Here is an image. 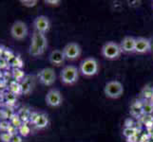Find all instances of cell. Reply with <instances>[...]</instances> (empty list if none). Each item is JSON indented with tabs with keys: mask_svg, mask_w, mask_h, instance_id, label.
Here are the masks:
<instances>
[{
	"mask_svg": "<svg viewBox=\"0 0 153 142\" xmlns=\"http://www.w3.org/2000/svg\"><path fill=\"white\" fill-rule=\"evenodd\" d=\"M21 89H22V92L25 93V94H29L31 90H33V88L34 86V81L33 80V78L30 76L25 78L22 83H21Z\"/></svg>",
	"mask_w": 153,
	"mask_h": 142,
	"instance_id": "obj_14",
	"label": "cell"
},
{
	"mask_svg": "<svg viewBox=\"0 0 153 142\" xmlns=\"http://www.w3.org/2000/svg\"><path fill=\"white\" fill-rule=\"evenodd\" d=\"M45 3L52 5V6H58V5L61 3V1H60V0H55V1H53V0H46Z\"/></svg>",
	"mask_w": 153,
	"mask_h": 142,
	"instance_id": "obj_28",
	"label": "cell"
},
{
	"mask_svg": "<svg viewBox=\"0 0 153 142\" xmlns=\"http://www.w3.org/2000/svg\"><path fill=\"white\" fill-rule=\"evenodd\" d=\"M44 53V51L42 50L41 49H39L38 46H36L35 45L33 44H30V47H29V54L33 56V57H37V56H40Z\"/></svg>",
	"mask_w": 153,
	"mask_h": 142,
	"instance_id": "obj_18",
	"label": "cell"
},
{
	"mask_svg": "<svg viewBox=\"0 0 153 142\" xmlns=\"http://www.w3.org/2000/svg\"><path fill=\"white\" fill-rule=\"evenodd\" d=\"M13 76L16 81H23L25 78V73L23 70H21V68H13Z\"/></svg>",
	"mask_w": 153,
	"mask_h": 142,
	"instance_id": "obj_20",
	"label": "cell"
},
{
	"mask_svg": "<svg viewBox=\"0 0 153 142\" xmlns=\"http://www.w3.org/2000/svg\"><path fill=\"white\" fill-rule=\"evenodd\" d=\"M79 71L81 74L86 77H92L96 75L99 71V64L95 58L88 57L83 60L80 64Z\"/></svg>",
	"mask_w": 153,
	"mask_h": 142,
	"instance_id": "obj_1",
	"label": "cell"
},
{
	"mask_svg": "<svg viewBox=\"0 0 153 142\" xmlns=\"http://www.w3.org/2000/svg\"><path fill=\"white\" fill-rule=\"evenodd\" d=\"M30 127L26 124H22L18 128V133L21 136H27L30 134Z\"/></svg>",
	"mask_w": 153,
	"mask_h": 142,
	"instance_id": "obj_22",
	"label": "cell"
},
{
	"mask_svg": "<svg viewBox=\"0 0 153 142\" xmlns=\"http://www.w3.org/2000/svg\"><path fill=\"white\" fill-rule=\"evenodd\" d=\"M151 49V41L145 37L136 38L135 42V52L139 54H144Z\"/></svg>",
	"mask_w": 153,
	"mask_h": 142,
	"instance_id": "obj_10",
	"label": "cell"
},
{
	"mask_svg": "<svg viewBox=\"0 0 153 142\" xmlns=\"http://www.w3.org/2000/svg\"><path fill=\"white\" fill-rule=\"evenodd\" d=\"M150 102H151V103H152V105H153V97H152V99H150Z\"/></svg>",
	"mask_w": 153,
	"mask_h": 142,
	"instance_id": "obj_31",
	"label": "cell"
},
{
	"mask_svg": "<svg viewBox=\"0 0 153 142\" xmlns=\"http://www.w3.org/2000/svg\"><path fill=\"white\" fill-rule=\"evenodd\" d=\"M122 49L119 44L115 43L113 41L107 42L101 49L102 55L108 60H116L120 57L121 53H122Z\"/></svg>",
	"mask_w": 153,
	"mask_h": 142,
	"instance_id": "obj_3",
	"label": "cell"
},
{
	"mask_svg": "<svg viewBox=\"0 0 153 142\" xmlns=\"http://www.w3.org/2000/svg\"><path fill=\"white\" fill-rule=\"evenodd\" d=\"M45 101H46L47 105H49L50 107H58V106H60L63 102L62 94L58 89H55V88L50 89L46 95Z\"/></svg>",
	"mask_w": 153,
	"mask_h": 142,
	"instance_id": "obj_8",
	"label": "cell"
},
{
	"mask_svg": "<svg viewBox=\"0 0 153 142\" xmlns=\"http://www.w3.org/2000/svg\"><path fill=\"white\" fill-rule=\"evenodd\" d=\"M130 113L133 116H139L140 114L143 113L142 111V102H136L132 105H131L130 108Z\"/></svg>",
	"mask_w": 153,
	"mask_h": 142,
	"instance_id": "obj_17",
	"label": "cell"
},
{
	"mask_svg": "<svg viewBox=\"0 0 153 142\" xmlns=\"http://www.w3.org/2000/svg\"><path fill=\"white\" fill-rule=\"evenodd\" d=\"M104 93L109 99H118L124 94V85L119 81H109L105 83Z\"/></svg>",
	"mask_w": 153,
	"mask_h": 142,
	"instance_id": "obj_4",
	"label": "cell"
},
{
	"mask_svg": "<svg viewBox=\"0 0 153 142\" xmlns=\"http://www.w3.org/2000/svg\"><path fill=\"white\" fill-rule=\"evenodd\" d=\"M37 78L40 83H42L43 85L51 86L56 81V74H55V71L52 69V68L46 67L38 72Z\"/></svg>",
	"mask_w": 153,
	"mask_h": 142,
	"instance_id": "obj_6",
	"label": "cell"
},
{
	"mask_svg": "<svg viewBox=\"0 0 153 142\" xmlns=\"http://www.w3.org/2000/svg\"><path fill=\"white\" fill-rule=\"evenodd\" d=\"M10 127V125L7 121H3L0 123V130H1L2 132H9Z\"/></svg>",
	"mask_w": 153,
	"mask_h": 142,
	"instance_id": "obj_25",
	"label": "cell"
},
{
	"mask_svg": "<svg viewBox=\"0 0 153 142\" xmlns=\"http://www.w3.org/2000/svg\"><path fill=\"white\" fill-rule=\"evenodd\" d=\"M128 142H137V135H135L133 136H130V138H128Z\"/></svg>",
	"mask_w": 153,
	"mask_h": 142,
	"instance_id": "obj_29",
	"label": "cell"
},
{
	"mask_svg": "<svg viewBox=\"0 0 153 142\" xmlns=\"http://www.w3.org/2000/svg\"><path fill=\"white\" fill-rule=\"evenodd\" d=\"M62 50L64 52L66 59L68 60H76L82 53L81 46L75 42H71V43L67 44Z\"/></svg>",
	"mask_w": 153,
	"mask_h": 142,
	"instance_id": "obj_7",
	"label": "cell"
},
{
	"mask_svg": "<svg viewBox=\"0 0 153 142\" xmlns=\"http://www.w3.org/2000/svg\"><path fill=\"white\" fill-rule=\"evenodd\" d=\"M30 44H33L36 46H38L43 51L48 47V40H47L46 35L43 33H40L38 31H33V35H31V42Z\"/></svg>",
	"mask_w": 153,
	"mask_h": 142,
	"instance_id": "obj_11",
	"label": "cell"
},
{
	"mask_svg": "<svg viewBox=\"0 0 153 142\" xmlns=\"http://www.w3.org/2000/svg\"><path fill=\"white\" fill-rule=\"evenodd\" d=\"M135 42L136 38L132 37V36H126L120 44L122 51L126 52V53L135 52Z\"/></svg>",
	"mask_w": 153,
	"mask_h": 142,
	"instance_id": "obj_13",
	"label": "cell"
},
{
	"mask_svg": "<svg viewBox=\"0 0 153 142\" xmlns=\"http://www.w3.org/2000/svg\"><path fill=\"white\" fill-rule=\"evenodd\" d=\"M48 125H49V118H48V116H47L46 114H40L38 116L37 119H36V121L34 122V126L37 129L41 130V129L46 128Z\"/></svg>",
	"mask_w": 153,
	"mask_h": 142,
	"instance_id": "obj_15",
	"label": "cell"
},
{
	"mask_svg": "<svg viewBox=\"0 0 153 142\" xmlns=\"http://www.w3.org/2000/svg\"><path fill=\"white\" fill-rule=\"evenodd\" d=\"M123 135L126 136V138H130V136H133V135H137L136 129H134L133 127H130V126H126L123 131Z\"/></svg>",
	"mask_w": 153,
	"mask_h": 142,
	"instance_id": "obj_21",
	"label": "cell"
},
{
	"mask_svg": "<svg viewBox=\"0 0 153 142\" xmlns=\"http://www.w3.org/2000/svg\"><path fill=\"white\" fill-rule=\"evenodd\" d=\"M142 111L146 115H151L153 113V105L150 101H145L142 102Z\"/></svg>",
	"mask_w": 153,
	"mask_h": 142,
	"instance_id": "obj_16",
	"label": "cell"
},
{
	"mask_svg": "<svg viewBox=\"0 0 153 142\" xmlns=\"http://www.w3.org/2000/svg\"><path fill=\"white\" fill-rule=\"evenodd\" d=\"M65 60H66V57L64 55V52H63V50H60V49L52 50L49 55L50 63L51 65H56V66L62 65L65 63Z\"/></svg>",
	"mask_w": 153,
	"mask_h": 142,
	"instance_id": "obj_12",
	"label": "cell"
},
{
	"mask_svg": "<svg viewBox=\"0 0 153 142\" xmlns=\"http://www.w3.org/2000/svg\"><path fill=\"white\" fill-rule=\"evenodd\" d=\"M10 142H23V139H22V136H21L20 135H13L12 136V140H10Z\"/></svg>",
	"mask_w": 153,
	"mask_h": 142,
	"instance_id": "obj_26",
	"label": "cell"
},
{
	"mask_svg": "<svg viewBox=\"0 0 153 142\" xmlns=\"http://www.w3.org/2000/svg\"><path fill=\"white\" fill-rule=\"evenodd\" d=\"M10 32L14 40L22 41L28 36V33H29L28 26L26 23H24L23 21L17 20L12 25Z\"/></svg>",
	"mask_w": 153,
	"mask_h": 142,
	"instance_id": "obj_5",
	"label": "cell"
},
{
	"mask_svg": "<svg viewBox=\"0 0 153 142\" xmlns=\"http://www.w3.org/2000/svg\"><path fill=\"white\" fill-rule=\"evenodd\" d=\"M33 28L35 31L46 34L51 29L50 19L45 15H39L33 21Z\"/></svg>",
	"mask_w": 153,
	"mask_h": 142,
	"instance_id": "obj_9",
	"label": "cell"
},
{
	"mask_svg": "<svg viewBox=\"0 0 153 142\" xmlns=\"http://www.w3.org/2000/svg\"><path fill=\"white\" fill-rule=\"evenodd\" d=\"M60 79L64 85H74L79 79V70L74 65H67L61 70Z\"/></svg>",
	"mask_w": 153,
	"mask_h": 142,
	"instance_id": "obj_2",
	"label": "cell"
},
{
	"mask_svg": "<svg viewBox=\"0 0 153 142\" xmlns=\"http://www.w3.org/2000/svg\"><path fill=\"white\" fill-rule=\"evenodd\" d=\"M8 65H9V63L5 58H1V59H0V68H6Z\"/></svg>",
	"mask_w": 153,
	"mask_h": 142,
	"instance_id": "obj_27",
	"label": "cell"
},
{
	"mask_svg": "<svg viewBox=\"0 0 153 142\" xmlns=\"http://www.w3.org/2000/svg\"><path fill=\"white\" fill-rule=\"evenodd\" d=\"M12 136H13V134H10V132H3L0 135V139L2 140V142H10Z\"/></svg>",
	"mask_w": 153,
	"mask_h": 142,
	"instance_id": "obj_24",
	"label": "cell"
},
{
	"mask_svg": "<svg viewBox=\"0 0 153 142\" xmlns=\"http://www.w3.org/2000/svg\"><path fill=\"white\" fill-rule=\"evenodd\" d=\"M142 97H143L146 101H150L153 97V88L150 86H146L142 90Z\"/></svg>",
	"mask_w": 153,
	"mask_h": 142,
	"instance_id": "obj_19",
	"label": "cell"
},
{
	"mask_svg": "<svg viewBox=\"0 0 153 142\" xmlns=\"http://www.w3.org/2000/svg\"><path fill=\"white\" fill-rule=\"evenodd\" d=\"M3 53H4V49H3V47H2V46H0V59H1V58H2Z\"/></svg>",
	"mask_w": 153,
	"mask_h": 142,
	"instance_id": "obj_30",
	"label": "cell"
},
{
	"mask_svg": "<svg viewBox=\"0 0 153 142\" xmlns=\"http://www.w3.org/2000/svg\"><path fill=\"white\" fill-rule=\"evenodd\" d=\"M20 3L23 5L24 7L27 8H33L37 5V0H20Z\"/></svg>",
	"mask_w": 153,
	"mask_h": 142,
	"instance_id": "obj_23",
	"label": "cell"
}]
</instances>
